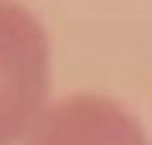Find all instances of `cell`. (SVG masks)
Segmentation results:
<instances>
[{
    "instance_id": "obj_1",
    "label": "cell",
    "mask_w": 152,
    "mask_h": 145,
    "mask_svg": "<svg viewBox=\"0 0 152 145\" xmlns=\"http://www.w3.org/2000/svg\"><path fill=\"white\" fill-rule=\"evenodd\" d=\"M50 106V36L21 0H0V145H21Z\"/></svg>"
},
{
    "instance_id": "obj_2",
    "label": "cell",
    "mask_w": 152,
    "mask_h": 145,
    "mask_svg": "<svg viewBox=\"0 0 152 145\" xmlns=\"http://www.w3.org/2000/svg\"><path fill=\"white\" fill-rule=\"evenodd\" d=\"M21 145H149L142 120L103 92L50 99Z\"/></svg>"
}]
</instances>
